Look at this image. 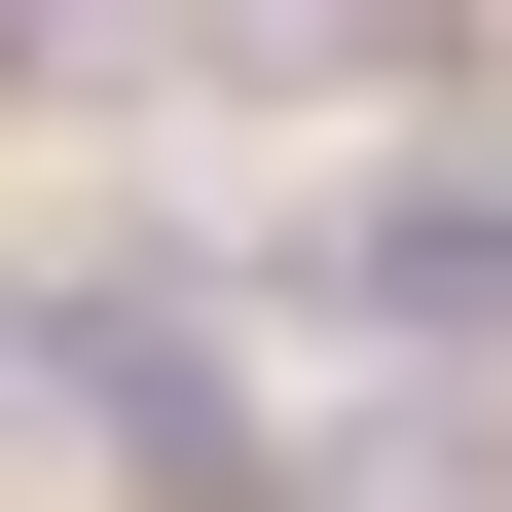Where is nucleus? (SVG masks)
I'll use <instances>...</instances> for the list:
<instances>
[{
	"label": "nucleus",
	"mask_w": 512,
	"mask_h": 512,
	"mask_svg": "<svg viewBox=\"0 0 512 512\" xmlns=\"http://www.w3.org/2000/svg\"><path fill=\"white\" fill-rule=\"evenodd\" d=\"M256 293H293V330H512V183L403 147V183H330V220L256 256Z\"/></svg>",
	"instance_id": "nucleus-1"
},
{
	"label": "nucleus",
	"mask_w": 512,
	"mask_h": 512,
	"mask_svg": "<svg viewBox=\"0 0 512 512\" xmlns=\"http://www.w3.org/2000/svg\"><path fill=\"white\" fill-rule=\"evenodd\" d=\"M293 512H512V330L403 366V403H330V439H293Z\"/></svg>",
	"instance_id": "nucleus-2"
},
{
	"label": "nucleus",
	"mask_w": 512,
	"mask_h": 512,
	"mask_svg": "<svg viewBox=\"0 0 512 512\" xmlns=\"http://www.w3.org/2000/svg\"><path fill=\"white\" fill-rule=\"evenodd\" d=\"M0 476H37V293H0Z\"/></svg>",
	"instance_id": "nucleus-3"
}]
</instances>
